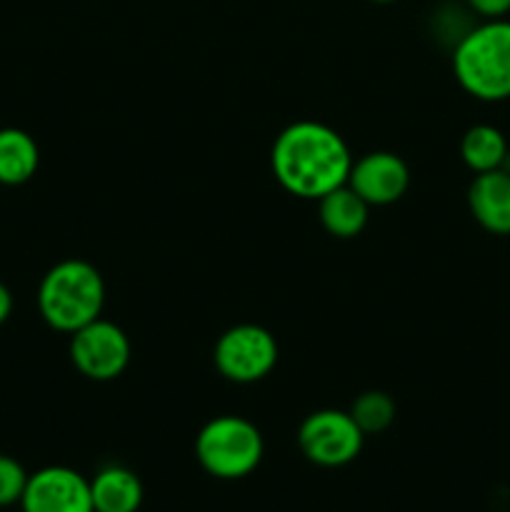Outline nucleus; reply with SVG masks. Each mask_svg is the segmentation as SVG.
Masks as SVG:
<instances>
[{
    "instance_id": "1",
    "label": "nucleus",
    "mask_w": 510,
    "mask_h": 512,
    "mask_svg": "<svg viewBox=\"0 0 510 512\" xmlns=\"http://www.w3.org/2000/svg\"><path fill=\"white\" fill-rule=\"evenodd\" d=\"M270 168L280 188L303 200H320L348 183L353 155L343 135L318 120L283 128L270 150Z\"/></svg>"
},
{
    "instance_id": "2",
    "label": "nucleus",
    "mask_w": 510,
    "mask_h": 512,
    "mask_svg": "<svg viewBox=\"0 0 510 512\" xmlns=\"http://www.w3.org/2000/svg\"><path fill=\"white\" fill-rule=\"evenodd\" d=\"M460 88L483 103L510 98V20L490 18L460 35L453 50Z\"/></svg>"
},
{
    "instance_id": "3",
    "label": "nucleus",
    "mask_w": 510,
    "mask_h": 512,
    "mask_svg": "<svg viewBox=\"0 0 510 512\" xmlns=\"http://www.w3.org/2000/svg\"><path fill=\"white\" fill-rule=\"evenodd\" d=\"M103 305L105 280L88 260H60L38 285L40 318L60 333L73 335L83 325L98 320Z\"/></svg>"
},
{
    "instance_id": "4",
    "label": "nucleus",
    "mask_w": 510,
    "mask_h": 512,
    "mask_svg": "<svg viewBox=\"0 0 510 512\" xmlns=\"http://www.w3.org/2000/svg\"><path fill=\"white\" fill-rule=\"evenodd\" d=\"M265 455L258 425L243 415H218L195 435L200 468L218 480H240L255 473Z\"/></svg>"
},
{
    "instance_id": "5",
    "label": "nucleus",
    "mask_w": 510,
    "mask_h": 512,
    "mask_svg": "<svg viewBox=\"0 0 510 512\" xmlns=\"http://www.w3.org/2000/svg\"><path fill=\"white\" fill-rule=\"evenodd\" d=\"M213 363L225 380L238 385L268 378L278 363V343L268 328L238 323L225 330L213 348Z\"/></svg>"
},
{
    "instance_id": "6",
    "label": "nucleus",
    "mask_w": 510,
    "mask_h": 512,
    "mask_svg": "<svg viewBox=\"0 0 510 512\" xmlns=\"http://www.w3.org/2000/svg\"><path fill=\"white\" fill-rule=\"evenodd\" d=\"M365 443V433L348 410H315L300 423L298 448L318 468H343L353 463Z\"/></svg>"
},
{
    "instance_id": "7",
    "label": "nucleus",
    "mask_w": 510,
    "mask_h": 512,
    "mask_svg": "<svg viewBox=\"0 0 510 512\" xmlns=\"http://www.w3.org/2000/svg\"><path fill=\"white\" fill-rule=\"evenodd\" d=\"M70 360L88 380L108 383L128 368L130 340L120 325L98 318L70 335Z\"/></svg>"
},
{
    "instance_id": "8",
    "label": "nucleus",
    "mask_w": 510,
    "mask_h": 512,
    "mask_svg": "<svg viewBox=\"0 0 510 512\" xmlns=\"http://www.w3.org/2000/svg\"><path fill=\"white\" fill-rule=\"evenodd\" d=\"M20 508L23 512H93L90 480L65 465L40 468L28 475Z\"/></svg>"
},
{
    "instance_id": "9",
    "label": "nucleus",
    "mask_w": 510,
    "mask_h": 512,
    "mask_svg": "<svg viewBox=\"0 0 510 512\" xmlns=\"http://www.w3.org/2000/svg\"><path fill=\"white\" fill-rule=\"evenodd\" d=\"M348 185L370 205L398 203L410 185V168L400 155L390 150H373L353 160Z\"/></svg>"
},
{
    "instance_id": "10",
    "label": "nucleus",
    "mask_w": 510,
    "mask_h": 512,
    "mask_svg": "<svg viewBox=\"0 0 510 512\" xmlns=\"http://www.w3.org/2000/svg\"><path fill=\"white\" fill-rule=\"evenodd\" d=\"M468 208L475 223L493 235H510V173H478L468 188Z\"/></svg>"
},
{
    "instance_id": "11",
    "label": "nucleus",
    "mask_w": 510,
    "mask_h": 512,
    "mask_svg": "<svg viewBox=\"0 0 510 512\" xmlns=\"http://www.w3.org/2000/svg\"><path fill=\"white\" fill-rule=\"evenodd\" d=\"M143 495V483L125 465H103L90 478V498L95 512H138Z\"/></svg>"
},
{
    "instance_id": "12",
    "label": "nucleus",
    "mask_w": 510,
    "mask_h": 512,
    "mask_svg": "<svg viewBox=\"0 0 510 512\" xmlns=\"http://www.w3.org/2000/svg\"><path fill=\"white\" fill-rule=\"evenodd\" d=\"M370 205L350 188L348 183L330 190L328 195L318 200V215L323 228L335 238H355L368 225Z\"/></svg>"
},
{
    "instance_id": "13",
    "label": "nucleus",
    "mask_w": 510,
    "mask_h": 512,
    "mask_svg": "<svg viewBox=\"0 0 510 512\" xmlns=\"http://www.w3.org/2000/svg\"><path fill=\"white\" fill-rule=\"evenodd\" d=\"M40 165L38 143L20 128H0V185H23Z\"/></svg>"
},
{
    "instance_id": "14",
    "label": "nucleus",
    "mask_w": 510,
    "mask_h": 512,
    "mask_svg": "<svg viewBox=\"0 0 510 512\" xmlns=\"http://www.w3.org/2000/svg\"><path fill=\"white\" fill-rule=\"evenodd\" d=\"M510 148L508 140H505L503 130H498L495 125L478 123L473 128L465 130L463 140H460V158L463 163L478 173H488V170H498L505 165Z\"/></svg>"
},
{
    "instance_id": "15",
    "label": "nucleus",
    "mask_w": 510,
    "mask_h": 512,
    "mask_svg": "<svg viewBox=\"0 0 510 512\" xmlns=\"http://www.w3.org/2000/svg\"><path fill=\"white\" fill-rule=\"evenodd\" d=\"M348 413L365 435H378L393 425L395 400L383 390H365L353 400Z\"/></svg>"
},
{
    "instance_id": "16",
    "label": "nucleus",
    "mask_w": 510,
    "mask_h": 512,
    "mask_svg": "<svg viewBox=\"0 0 510 512\" xmlns=\"http://www.w3.org/2000/svg\"><path fill=\"white\" fill-rule=\"evenodd\" d=\"M25 483H28V473L23 465L10 455L0 453V508L20 503Z\"/></svg>"
},
{
    "instance_id": "17",
    "label": "nucleus",
    "mask_w": 510,
    "mask_h": 512,
    "mask_svg": "<svg viewBox=\"0 0 510 512\" xmlns=\"http://www.w3.org/2000/svg\"><path fill=\"white\" fill-rule=\"evenodd\" d=\"M470 10L483 15L485 20L490 18H505L510 13V0H465Z\"/></svg>"
},
{
    "instance_id": "18",
    "label": "nucleus",
    "mask_w": 510,
    "mask_h": 512,
    "mask_svg": "<svg viewBox=\"0 0 510 512\" xmlns=\"http://www.w3.org/2000/svg\"><path fill=\"white\" fill-rule=\"evenodd\" d=\"M10 313H13V293H10L8 285L0 280V325L10 318Z\"/></svg>"
},
{
    "instance_id": "19",
    "label": "nucleus",
    "mask_w": 510,
    "mask_h": 512,
    "mask_svg": "<svg viewBox=\"0 0 510 512\" xmlns=\"http://www.w3.org/2000/svg\"><path fill=\"white\" fill-rule=\"evenodd\" d=\"M373 3H395V0H373Z\"/></svg>"
},
{
    "instance_id": "20",
    "label": "nucleus",
    "mask_w": 510,
    "mask_h": 512,
    "mask_svg": "<svg viewBox=\"0 0 510 512\" xmlns=\"http://www.w3.org/2000/svg\"><path fill=\"white\" fill-rule=\"evenodd\" d=\"M93 512H95V510H93Z\"/></svg>"
}]
</instances>
